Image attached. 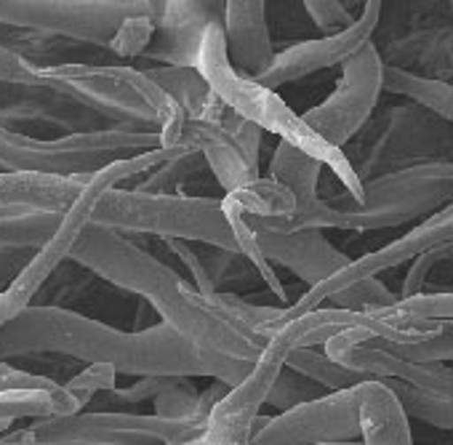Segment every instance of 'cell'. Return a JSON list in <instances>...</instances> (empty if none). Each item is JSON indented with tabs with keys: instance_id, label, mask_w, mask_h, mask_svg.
Segmentation results:
<instances>
[{
	"instance_id": "1",
	"label": "cell",
	"mask_w": 453,
	"mask_h": 445,
	"mask_svg": "<svg viewBox=\"0 0 453 445\" xmlns=\"http://www.w3.org/2000/svg\"><path fill=\"white\" fill-rule=\"evenodd\" d=\"M67 259L107 286L139 296L160 323L195 347L249 365H254L267 347L265 328L286 310L259 307L224 291L203 296L187 278L142 249V243L91 221L78 235Z\"/></svg>"
},
{
	"instance_id": "2",
	"label": "cell",
	"mask_w": 453,
	"mask_h": 445,
	"mask_svg": "<svg viewBox=\"0 0 453 445\" xmlns=\"http://www.w3.org/2000/svg\"><path fill=\"white\" fill-rule=\"evenodd\" d=\"M35 355H57L83 365H112L126 376L192 379L211 376L226 387L241 384L254 365L211 355L165 323L147 331H120L65 307L30 304L0 328V363Z\"/></svg>"
},
{
	"instance_id": "3",
	"label": "cell",
	"mask_w": 453,
	"mask_h": 445,
	"mask_svg": "<svg viewBox=\"0 0 453 445\" xmlns=\"http://www.w3.org/2000/svg\"><path fill=\"white\" fill-rule=\"evenodd\" d=\"M323 165L304 152L280 142L270 160L273 181L291 189L296 197V211L288 219H251L278 233L302 230H387L400 227L416 219H426L453 200V165L450 163H424L379 176L365 187L363 203L355 208H328L318 197Z\"/></svg>"
},
{
	"instance_id": "4",
	"label": "cell",
	"mask_w": 453,
	"mask_h": 445,
	"mask_svg": "<svg viewBox=\"0 0 453 445\" xmlns=\"http://www.w3.org/2000/svg\"><path fill=\"white\" fill-rule=\"evenodd\" d=\"M195 70L205 81L211 94L224 107H230L238 118L249 120L259 131L280 136V142H286L288 147H294V150L304 152L307 157L318 160L323 168L328 165V171L342 181V192L328 189L326 195H320V187H318V197L328 208H355V205L363 203L365 187L357 181L355 168L349 165L344 152L328 147L326 142H320L304 126L302 115H296L275 91H270V88L259 86L257 81L243 78V75H238L233 70L230 59H226L221 22L205 25L203 38H200V49H197V57H195Z\"/></svg>"
},
{
	"instance_id": "5",
	"label": "cell",
	"mask_w": 453,
	"mask_h": 445,
	"mask_svg": "<svg viewBox=\"0 0 453 445\" xmlns=\"http://www.w3.org/2000/svg\"><path fill=\"white\" fill-rule=\"evenodd\" d=\"M41 78L49 91L96 112L110 126L155 131L160 147H181L187 118L144 70L70 62L41 67Z\"/></svg>"
},
{
	"instance_id": "6",
	"label": "cell",
	"mask_w": 453,
	"mask_h": 445,
	"mask_svg": "<svg viewBox=\"0 0 453 445\" xmlns=\"http://www.w3.org/2000/svg\"><path fill=\"white\" fill-rule=\"evenodd\" d=\"M91 225L120 235H152L160 241H187L238 254L235 235L224 216L221 197L155 195L134 187L107 189L94 211Z\"/></svg>"
},
{
	"instance_id": "7",
	"label": "cell",
	"mask_w": 453,
	"mask_h": 445,
	"mask_svg": "<svg viewBox=\"0 0 453 445\" xmlns=\"http://www.w3.org/2000/svg\"><path fill=\"white\" fill-rule=\"evenodd\" d=\"M155 131L110 126L86 134L38 139L0 126V173H30L57 179H91L102 168L157 150Z\"/></svg>"
},
{
	"instance_id": "8",
	"label": "cell",
	"mask_w": 453,
	"mask_h": 445,
	"mask_svg": "<svg viewBox=\"0 0 453 445\" xmlns=\"http://www.w3.org/2000/svg\"><path fill=\"white\" fill-rule=\"evenodd\" d=\"M450 123L416 104H395L371 115L342 152L355 168L357 181L368 184L403 168L450 163Z\"/></svg>"
},
{
	"instance_id": "9",
	"label": "cell",
	"mask_w": 453,
	"mask_h": 445,
	"mask_svg": "<svg viewBox=\"0 0 453 445\" xmlns=\"http://www.w3.org/2000/svg\"><path fill=\"white\" fill-rule=\"evenodd\" d=\"M160 14V0H0V25L107 49L126 19Z\"/></svg>"
},
{
	"instance_id": "10",
	"label": "cell",
	"mask_w": 453,
	"mask_h": 445,
	"mask_svg": "<svg viewBox=\"0 0 453 445\" xmlns=\"http://www.w3.org/2000/svg\"><path fill=\"white\" fill-rule=\"evenodd\" d=\"M450 233H453V211H450V205H445L437 213L426 216L421 225H416L403 238H397V241H392V243H387V246H381V249H376L371 254H363L360 259H349L347 267H342L339 272L328 275L318 286L307 288V294L296 304H288V310H283L280 318L265 328V336L270 339L278 326H283L288 320H296V318L318 310L334 294H339V291H344L349 286H357L363 280H373V278H379V272L392 270V267H397L403 262H413L424 251L450 246Z\"/></svg>"
},
{
	"instance_id": "11",
	"label": "cell",
	"mask_w": 453,
	"mask_h": 445,
	"mask_svg": "<svg viewBox=\"0 0 453 445\" xmlns=\"http://www.w3.org/2000/svg\"><path fill=\"white\" fill-rule=\"evenodd\" d=\"M381 57L371 41L352 59L342 65V78L328 99L302 115L304 126L328 147H347L357 131L371 120L381 96Z\"/></svg>"
},
{
	"instance_id": "12",
	"label": "cell",
	"mask_w": 453,
	"mask_h": 445,
	"mask_svg": "<svg viewBox=\"0 0 453 445\" xmlns=\"http://www.w3.org/2000/svg\"><path fill=\"white\" fill-rule=\"evenodd\" d=\"M296 349L286 331H275L267 339L259 360L249 371V376L226 389V395L211 408L200 434L195 440L179 445H249L251 442V424L259 416L262 405L267 403L270 387L280 368L286 365L288 352Z\"/></svg>"
},
{
	"instance_id": "13",
	"label": "cell",
	"mask_w": 453,
	"mask_h": 445,
	"mask_svg": "<svg viewBox=\"0 0 453 445\" xmlns=\"http://www.w3.org/2000/svg\"><path fill=\"white\" fill-rule=\"evenodd\" d=\"M355 387L328 392L312 403L273 416L270 424L259 434H254L249 445H320L360 440Z\"/></svg>"
},
{
	"instance_id": "14",
	"label": "cell",
	"mask_w": 453,
	"mask_h": 445,
	"mask_svg": "<svg viewBox=\"0 0 453 445\" xmlns=\"http://www.w3.org/2000/svg\"><path fill=\"white\" fill-rule=\"evenodd\" d=\"M381 14H384V4L368 0L360 17H355V22L347 30H342L336 35L318 38V41H302V43L286 46L283 51H275L273 65L257 78V83L270 91H278L286 83H296L312 73L328 70L334 65H344L363 46H368L373 41V35L381 25Z\"/></svg>"
},
{
	"instance_id": "15",
	"label": "cell",
	"mask_w": 453,
	"mask_h": 445,
	"mask_svg": "<svg viewBox=\"0 0 453 445\" xmlns=\"http://www.w3.org/2000/svg\"><path fill=\"white\" fill-rule=\"evenodd\" d=\"M376 339L368 331H347L339 334L334 339H328L323 347V355L328 360H334L336 365L360 373L363 379H373V381H405L429 392H440V395H453V371L448 363H408L403 357H395L379 347H368L365 341Z\"/></svg>"
},
{
	"instance_id": "16",
	"label": "cell",
	"mask_w": 453,
	"mask_h": 445,
	"mask_svg": "<svg viewBox=\"0 0 453 445\" xmlns=\"http://www.w3.org/2000/svg\"><path fill=\"white\" fill-rule=\"evenodd\" d=\"M224 4H200V0H160L155 19V38L144 57L157 59L163 67H192L200 49L205 25L221 22Z\"/></svg>"
},
{
	"instance_id": "17",
	"label": "cell",
	"mask_w": 453,
	"mask_h": 445,
	"mask_svg": "<svg viewBox=\"0 0 453 445\" xmlns=\"http://www.w3.org/2000/svg\"><path fill=\"white\" fill-rule=\"evenodd\" d=\"M249 219V216H246ZM249 225L257 233V243L270 265H280L291 270L296 278L307 283V288L318 286L328 275L339 272L349 265V257L334 249L320 230H302V233H278L249 219Z\"/></svg>"
},
{
	"instance_id": "18",
	"label": "cell",
	"mask_w": 453,
	"mask_h": 445,
	"mask_svg": "<svg viewBox=\"0 0 453 445\" xmlns=\"http://www.w3.org/2000/svg\"><path fill=\"white\" fill-rule=\"evenodd\" d=\"M224 46L233 70L257 81L275 59L265 0H226L221 12Z\"/></svg>"
},
{
	"instance_id": "19",
	"label": "cell",
	"mask_w": 453,
	"mask_h": 445,
	"mask_svg": "<svg viewBox=\"0 0 453 445\" xmlns=\"http://www.w3.org/2000/svg\"><path fill=\"white\" fill-rule=\"evenodd\" d=\"M179 144L184 150H195L205 160V168H211V173L221 184L224 195L243 189L251 181L262 179L259 160H254L241 147V142L230 131H224L221 126L187 120Z\"/></svg>"
},
{
	"instance_id": "20",
	"label": "cell",
	"mask_w": 453,
	"mask_h": 445,
	"mask_svg": "<svg viewBox=\"0 0 453 445\" xmlns=\"http://www.w3.org/2000/svg\"><path fill=\"white\" fill-rule=\"evenodd\" d=\"M355 389L363 445H413L408 418L381 381L368 379L360 381Z\"/></svg>"
},
{
	"instance_id": "21",
	"label": "cell",
	"mask_w": 453,
	"mask_h": 445,
	"mask_svg": "<svg viewBox=\"0 0 453 445\" xmlns=\"http://www.w3.org/2000/svg\"><path fill=\"white\" fill-rule=\"evenodd\" d=\"M144 73L173 99V104L184 112L187 120L221 126L226 118L233 115V110L224 107L211 94L205 81L192 67H163V65H157V67H150Z\"/></svg>"
},
{
	"instance_id": "22",
	"label": "cell",
	"mask_w": 453,
	"mask_h": 445,
	"mask_svg": "<svg viewBox=\"0 0 453 445\" xmlns=\"http://www.w3.org/2000/svg\"><path fill=\"white\" fill-rule=\"evenodd\" d=\"M75 413H83V408L62 387L0 392V432L19 418H57Z\"/></svg>"
},
{
	"instance_id": "23",
	"label": "cell",
	"mask_w": 453,
	"mask_h": 445,
	"mask_svg": "<svg viewBox=\"0 0 453 445\" xmlns=\"http://www.w3.org/2000/svg\"><path fill=\"white\" fill-rule=\"evenodd\" d=\"M381 91L411 99L416 107L432 112L434 118H440L445 123L453 120V88H450V83L421 78L413 70L384 67L381 70Z\"/></svg>"
},
{
	"instance_id": "24",
	"label": "cell",
	"mask_w": 453,
	"mask_h": 445,
	"mask_svg": "<svg viewBox=\"0 0 453 445\" xmlns=\"http://www.w3.org/2000/svg\"><path fill=\"white\" fill-rule=\"evenodd\" d=\"M249 219H288L296 211V197L291 189L273 179H257L243 189H235L221 197Z\"/></svg>"
},
{
	"instance_id": "25",
	"label": "cell",
	"mask_w": 453,
	"mask_h": 445,
	"mask_svg": "<svg viewBox=\"0 0 453 445\" xmlns=\"http://www.w3.org/2000/svg\"><path fill=\"white\" fill-rule=\"evenodd\" d=\"M65 213L54 211H9L0 213V246L43 249L59 230Z\"/></svg>"
},
{
	"instance_id": "26",
	"label": "cell",
	"mask_w": 453,
	"mask_h": 445,
	"mask_svg": "<svg viewBox=\"0 0 453 445\" xmlns=\"http://www.w3.org/2000/svg\"><path fill=\"white\" fill-rule=\"evenodd\" d=\"M381 384L392 392V397L400 405L405 418H418L429 426L450 429V424H453V395L429 392V389H421V387H413L405 381H395V379H387Z\"/></svg>"
},
{
	"instance_id": "27",
	"label": "cell",
	"mask_w": 453,
	"mask_h": 445,
	"mask_svg": "<svg viewBox=\"0 0 453 445\" xmlns=\"http://www.w3.org/2000/svg\"><path fill=\"white\" fill-rule=\"evenodd\" d=\"M286 368L307 376L310 381L320 384L326 392H342V389H349V387H355L360 381H368L360 373L336 365L320 349H312V347H296V349H291L288 357H286Z\"/></svg>"
},
{
	"instance_id": "28",
	"label": "cell",
	"mask_w": 453,
	"mask_h": 445,
	"mask_svg": "<svg viewBox=\"0 0 453 445\" xmlns=\"http://www.w3.org/2000/svg\"><path fill=\"white\" fill-rule=\"evenodd\" d=\"M205 160L197 152H184L179 157L165 160L163 165L152 168L147 173V179L142 184H136L134 189L139 192H155V195H184L181 189L195 181L197 173H203Z\"/></svg>"
},
{
	"instance_id": "29",
	"label": "cell",
	"mask_w": 453,
	"mask_h": 445,
	"mask_svg": "<svg viewBox=\"0 0 453 445\" xmlns=\"http://www.w3.org/2000/svg\"><path fill=\"white\" fill-rule=\"evenodd\" d=\"M323 395H328V392L320 384H315L307 376H302V373L283 365L280 373L275 376L273 387H270V395H267L265 405H273V408H278L283 413V410L299 408L304 403H312V400H318Z\"/></svg>"
},
{
	"instance_id": "30",
	"label": "cell",
	"mask_w": 453,
	"mask_h": 445,
	"mask_svg": "<svg viewBox=\"0 0 453 445\" xmlns=\"http://www.w3.org/2000/svg\"><path fill=\"white\" fill-rule=\"evenodd\" d=\"M115 376H118V371L112 365H104V363L83 365L73 379L62 381V389L86 410L99 392L115 389Z\"/></svg>"
},
{
	"instance_id": "31",
	"label": "cell",
	"mask_w": 453,
	"mask_h": 445,
	"mask_svg": "<svg viewBox=\"0 0 453 445\" xmlns=\"http://www.w3.org/2000/svg\"><path fill=\"white\" fill-rule=\"evenodd\" d=\"M328 302L342 310H387L397 302V296L379 278H373V280H363L357 286H349L334 294Z\"/></svg>"
},
{
	"instance_id": "32",
	"label": "cell",
	"mask_w": 453,
	"mask_h": 445,
	"mask_svg": "<svg viewBox=\"0 0 453 445\" xmlns=\"http://www.w3.org/2000/svg\"><path fill=\"white\" fill-rule=\"evenodd\" d=\"M392 310L405 318H413V320L442 323V320H450V315H453V296H450V291L416 294L411 299H397L392 304Z\"/></svg>"
},
{
	"instance_id": "33",
	"label": "cell",
	"mask_w": 453,
	"mask_h": 445,
	"mask_svg": "<svg viewBox=\"0 0 453 445\" xmlns=\"http://www.w3.org/2000/svg\"><path fill=\"white\" fill-rule=\"evenodd\" d=\"M155 38V19L152 17H136V19H126L112 43L107 46L115 57H142L150 43Z\"/></svg>"
},
{
	"instance_id": "34",
	"label": "cell",
	"mask_w": 453,
	"mask_h": 445,
	"mask_svg": "<svg viewBox=\"0 0 453 445\" xmlns=\"http://www.w3.org/2000/svg\"><path fill=\"white\" fill-rule=\"evenodd\" d=\"M0 86H22V88H46L41 67L0 43Z\"/></svg>"
},
{
	"instance_id": "35",
	"label": "cell",
	"mask_w": 453,
	"mask_h": 445,
	"mask_svg": "<svg viewBox=\"0 0 453 445\" xmlns=\"http://www.w3.org/2000/svg\"><path fill=\"white\" fill-rule=\"evenodd\" d=\"M302 9L307 12L312 25L323 30L326 35H336L355 22V17L347 12L344 4H339V0H304Z\"/></svg>"
},
{
	"instance_id": "36",
	"label": "cell",
	"mask_w": 453,
	"mask_h": 445,
	"mask_svg": "<svg viewBox=\"0 0 453 445\" xmlns=\"http://www.w3.org/2000/svg\"><path fill=\"white\" fill-rule=\"evenodd\" d=\"M450 257V246H442V249H432V251H424L413 259L405 280H403V288H400V296L397 299H411L416 294H424V286H426V278L432 275V270L440 265V262H448Z\"/></svg>"
},
{
	"instance_id": "37",
	"label": "cell",
	"mask_w": 453,
	"mask_h": 445,
	"mask_svg": "<svg viewBox=\"0 0 453 445\" xmlns=\"http://www.w3.org/2000/svg\"><path fill=\"white\" fill-rule=\"evenodd\" d=\"M35 257V249H19V246H0V294H4L30 265Z\"/></svg>"
},
{
	"instance_id": "38",
	"label": "cell",
	"mask_w": 453,
	"mask_h": 445,
	"mask_svg": "<svg viewBox=\"0 0 453 445\" xmlns=\"http://www.w3.org/2000/svg\"><path fill=\"white\" fill-rule=\"evenodd\" d=\"M59 387L43 376H35L14 363H0V392H12V389H49Z\"/></svg>"
},
{
	"instance_id": "39",
	"label": "cell",
	"mask_w": 453,
	"mask_h": 445,
	"mask_svg": "<svg viewBox=\"0 0 453 445\" xmlns=\"http://www.w3.org/2000/svg\"><path fill=\"white\" fill-rule=\"evenodd\" d=\"M33 302H35V299H33L30 294L19 291V288L12 283L4 294H0V328H4L9 320H14L19 312H25Z\"/></svg>"
},
{
	"instance_id": "40",
	"label": "cell",
	"mask_w": 453,
	"mask_h": 445,
	"mask_svg": "<svg viewBox=\"0 0 453 445\" xmlns=\"http://www.w3.org/2000/svg\"><path fill=\"white\" fill-rule=\"evenodd\" d=\"M0 445H112V442H91V440H54V437H27L19 429H9L0 437Z\"/></svg>"
},
{
	"instance_id": "41",
	"label": "cell",
	"mask_w": 453,
	"mask_h": 445,
	"mask_svg": "<svg viewBox=\"0 0 453 445\" xmlns=\"http://www.w3.org/2000/svg\"><path fill=\"white\" fill-rule=\"evenodd\" d=\"M320 445H363L360 440H352V442H320Z\"/></svg>"
}]
</instances>
